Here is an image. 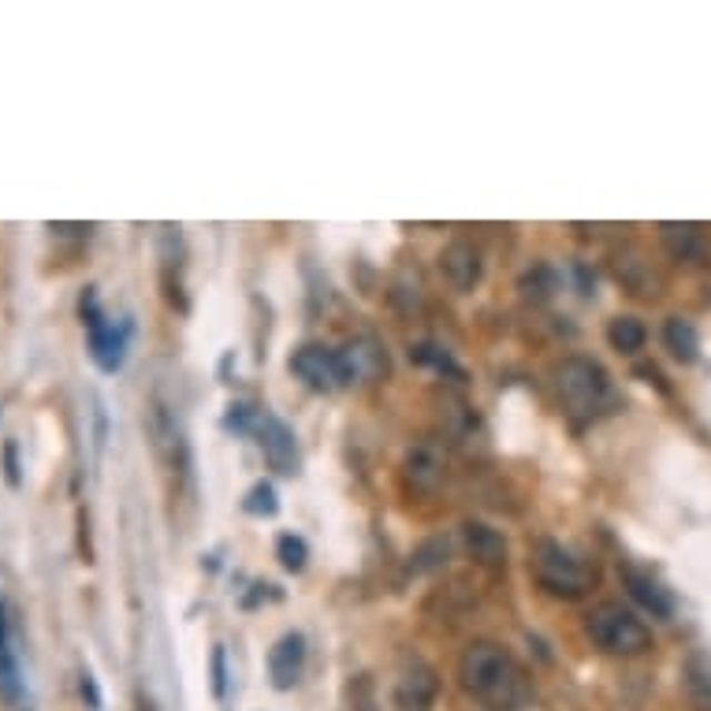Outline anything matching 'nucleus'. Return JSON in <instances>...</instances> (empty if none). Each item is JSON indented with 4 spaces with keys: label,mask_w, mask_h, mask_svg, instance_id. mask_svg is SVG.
<instances>
[{
    "label": "nucleus",
    "mask_w": 711,
    "mask_h": 711,
    "mask_svg": "<svg viewBox=\"0 0 711 711\" xmlns=\"http://www.w3.org/2000/svg\"><path fill=\"white\" fill-rule=\"evenodd\" d=\"M212 697L217 700L228 697V652H224V644L212 649Z\"/></svg>",
    "instance_id": "obj_25"
},
{
    "label": "nucleus",
    "mask_w": 711,
    "mask_h": 711,
    "mask_svg": "<svg viewBox=\"0 0 711 711\" xmlns=\"http://www.w3.org/2000/svg\"><path fill=\"white\" fill-rule=\"evenodd\" d=\"M663 343L667 350L678 358V362H697V350H700V336L697 328L682 321V317H671V321L663 324Z\"/></svg>",
    "instance_id": "obj_16"
},
{
    "label": "nucleus",
    "mask_w": 711,
    "mask_h": 711,
    "mask_svg": "<svg viewBox=\"0 0 711 711\" xmlns=\"http://www.w3.org/2000/svg\"><path fill=\"white\" fill-rule=\"evenodd\" d=\"M276 559H280L283 570H302L306 559H310V548H306L302 537L294 533H283L280 540H276Z\"/></svg>",
    "instance_id": "obj_23"
},
{
    "label": "nucleus",
    "mask_w": 711,
    "mask_h": 711,
    "mask_svg": "<svg viewBox=\"0 0 711 711\" xmlns=\"http://www.w3.org/2000/svg\"><path fill=\"white\" fill-rule=\"evenodd\" d=\"M622 581H625V589H630V597L641 603L644 611H652L655 619H671L674 614L671 592H667L652 574H644V570H637V567H622Z\"/></svg>",
    "instance_id": "obj_14"
},
{
    "label": "nucleus",
    "mask_w": 711,
    "mask_h": 711,
    "mask_svg": "<svg viewBox=\"0 0 711 711\" xmlns=\"http://www.w3.org/2000/svg\"><path fill=\"white\" fill-rule=\"evenodd\" d=\"M529 567H533V578L540 581V589L551 592V597L562 600H581L592 589V574L574 551H567L559 540L540 537L533 544V555H529Z\"/></svg>",
    "instance_id": "obj_3"
},
{
    "label": "nucleus",
    "mask_w": 711,
    "mask_h": 711,
    "mask_svg": "<svg viewBox=\"0 0 711 711\" xmlns=\"http://www.w3.org/2000/svg\"><path fill=\"white\" fill-rule=\"evenodd\" d=\"M242 507H247V514H253V518H272L276 511H280V500H276V488L269 481H258L247 492Z\"/></svg>",
    "instance_id": "obj_22"
},
{
    "label": "nucleus",
    "mask_w": 711,
    "mask_h": 711,
    "mask_svg": "<svg viewBox=\"0 0 711 711\" xmlns=\"http://www.w3.org/2000/svg\"><path fill=\"white\" fill-rule=\"evenodd\" d=\"M440 272L454 291H473L484 276V253L470 239H451L440 253Z\"/></svg>",
    "instance_id": "obj_10"
},
{
    "label": "nucleus",
    "mask_w": 711,
    "mask_h": 711,
    "mask_svg": "<svg viewBox=\"0 0 711 711\" xmlns=\"http://www.w3.org/2000/svg\"><path fill=\"white\" fill-rule=\"evenodd\" d=\"M443 477H448V454L440 443L421 440L402 454V484L410 495H437Z\"/></svg>",
    "instance_id": "obj_7"
},
{
    "label": "nucleus",
    "mask_w": 711,
    "mask_h": 711,
    "mask_svg": "<svg viewBox=\"0 0 711 711\" xmlns=\"http://www.w3.org/2000/svg\"><path fill=\"white\" fill-rule=\"evenodd\" d=\"M253 432H258V448L264 454V462H269V470H276L280 477H291L299 473V440H294V432L288 429V421H280L276 413H261L258 421H253Z\"/></svg>",
    "instance_id": "obj_8"
},
{
    "label": "nucleus",
    "mask_w": 711,
    "mask_h": 711,
    "mask_svg": "<svg viewBox=\"0 0 711 711\" xmlns=\"http://www.w3.org/2000/svg\"><path fill=\"white\" fill-rule=\"evenodd\" d=\"M555 288H559V280H555V272H551L548 264H537L533 272L522 276V294H525V299H533V302H548L551 294H555Z\"/></svg>",
    "instance_id": "obj_21"
},
{
    "label": "nucleus",
    "mask_w": 711,
    "mask_h": 711,
    "mask_svg": "<svg viewBox=\"0 0 711 711\" xmlns=\"http://www.w3.org/2000/svg\"><path fill=\"white\" fill-rule=\"evenodd\" d=\"M660 236H663L667 247H671L674 258L689 261V258H697V253H700V236H697V228H689V224H682V228H678V224H663Z\"/></svg>",
    "instance_id": "obj_18"
},
{
    "label": "nucleus",
    "mask_w": 711,
    "mask_h": 711,
    "mask_svg": "<svg viewBox=\"0 0 711 711\" xmlns=\"http://www.w3.org/2000/svg\"><path fill=\"white\" fill-rule=\"evenodd\" d=\"M79 689H82V697L90 700V711H101V693H98V682H93V674H90V671H82Z\"/></svg>",
    "instance_id": "obj_26"
},
{
    "label": "nucleus",
    "mask_w": 711,
    "mask_h": 711,
    "mask_svg": "<svg viewBox=\"0 0 711 711\" xmlns=\"http://www.w3.org/2000/svg\"><path fill=\"white\" fill-rule=\"evenodd\" d=\"M150 437L157 443V451H161V459L176 462V454H183V437H179V424H176L172 413H168V407H161V402H153V410H150Z\"/></svg>",
    "instance_id": "obj_15"
},
{
    "label": "nucleus",
    "mask_w": 711,
    "mask_h": 711,
    "mask_svg": "<svg viewBox=\"0 0 711 711\" xmlns=\"http://www.w3.org/2000/svg\"><path fill=\"white\" fill-rule=\"evenodd\" d=\"M343 704L347 711H377V689L369 674H354L343 689Z\"/></svg>",
    "instance_id": "obj_19"
},
{
    "label": "nucleus",
    "mask_w": 711,
    "mask_h": 711,
    "mask_svg": "<svg viewBox=\"0 0 711 711\" xmlns=\"http://www.w3.org/2000/svg\"><path fill=\"white\" fill-rule=\"evenodd\" d=\"M343 365H347V377H350V384L354 380H377V377H384L388 373V354H384V347L377 343V339H354V343H347L343 350Z\"/></svg>",
    "instance_id": "obj_12"
},
{
    "label": "nucleus",
    "mask_w": 711,
    "mask_h": 711,
    "mask_svg": "<svg viewBox=\"0 0 711 711\" xmlns=\"http://www.w3.org/2000/svg\"><path fill=\"white\" fill-rule=\"evenodd\" d=\"M288 369L313 391H339V388L350 384L343 354L332 347H321V343H306V347L294 350Z\"/></svg>",
    "instance_id": "obj_6"
},
{
    "label": "nucleus",
    "mask_w": 711,
    "mask_h": 711,
    "mask_svg": "<svg viewBox=\"0 0 711 711\" xmlns=\"http://www.w3.org/2000/svg\"><path fill=\"white\" fill-rule=\"evenodd\" d=\"M459 682L465 697L484 711H525L533 704V678L503 644L473 641L459 660Z\"/></svg>",
    "instance_id": "obj_1"
},
{
    "label": "nucleus",
    "mask_w": 711,
    "mask_h": 711,
    "mask_svg": "<svg viewBox=\"0 0 711 711\" xmlns=\"http://www.w3.org/2000/svg\"><path fill=\"white\" fill-rule=\"evenodd\" d=\"M228 429H247L250 424V418H247V407H231V413H228Z\"/></svg>",
    "instance_id": "obj_27"
},
{
    "label": "nucleus",
    "mask_w": 711,
    "mask_h": 711,
    "mask_svg": "<svg viewBox=\"0 0 711 711\" xmlns=\"http://www.w3.org/2000/svg\"><path fill=\"white\" fill-rule=\"evenodd\" d=\"M306 671V637L302 633H283L269 652V678L280 693H288L302 682Z\"/></svg>",
    "instance_id": "obj_11"
},
{
    "label": "nucleus",
    "mask_w": 711,
    "mask_h": 711,
    "mask_svg": "<svg viewBox=\"0 0 711 711\" xmlns=\"http://www.w3.org/2000/svg\"><path fill=\"white\" fill-rule=\"evenodd\" d=\"M462 537H465V551H470V559L477 567H503L507 562V540L500 529L484 525V522H465L462 525Z\"/></svg>",
    "instance_id": "obj_13"
},
{
    "label": "nucleus",
    "mask_w": 711,
    "mask_h": 711,
    "mask_svg": "<svg viewBox=\"0 0 711 711\" xmlns=\"http://www.w3.org/2000/svg\"><path fill=\"white\" fill-rule=\"evenodd\" d=\"M644 339H649V332H644V324L637 321V317H614L608 324V343L619 350V354H637V350H644Z\"/></svg>",
    "instance_id": "obj_17"
},
{
    "label": "nucleus",
    "mask_w": 711,
    "mask_h": 711,
    "mask_svg": "<svg viewBox=\"0 0 711 711\" xmlns=\"http://www.w3.org/2000/svg\"><path fill=\"white\" fill-rule=\"evenodd\" d=\"M585 633L592 637L600 652L608 655H641L649 652L652 637L644 630V622L633 611H625L622 603H600L585 619Z\"/></svg>",
    "instance_id": "obj_4"
},
{
    "label": "nucleus",
    "mask_w": 711,
    "mask_h": 711,
    "mask_svg": "<svg viewBox=\"0 0 711 711\" xmlns=\"http://www.w3.org/2000/svg\"><path fill=\"white\" fill-rule=\"evenodd\" d=\"M440 697V674L429 663L413 660L395 682V704L399 711H432Z\"/></svg>",
    "instance_id": "obj_9"
},
{
    "label": "nucleus",
    "mask_w": 711,
    "mask_h": 711,
    "mask_svg": "<svg viewBox=\"0 0 711 711\" xmlns=\"http://www.w3.org/2000/svg\"><path fill=\"white\" fill-rule=\"evenodd\" d=\"M555 391H559L562 410H567L570 418L589 421L608 407L611 380H608V373H603L600 362L574 354V358H562V362L555 365Z\"/></svg>",
    "instance_id": "obj_2"
},
{
    "label": "nucleus",
    "mask_w": 711,
    "mask_h": 711,
    "mask_svg": "<svg viewBox=\"0 0 711 711\" xmlns=\"http://www.w3.org/2000/svg\"><path fill=\"white\" fill-rule=\"evenodd\" d=\"M79 313H82V324H87V336H90L93 362H98L101 373H116V369L123 365V354H127V324L109 321V317L101 313L98 294L93 291L82 294Z\"/></svg>",
    "instance_id": "obj_5"
},
{
    "label": "nucleus",
    "mask_w": 711,
    "mask_h": 711,
    "mask_svg": "<svg viewBox=\"0 0 711 711\" xmlns=\"http://www.w3.org/2000/svg\"><path fill=\"white\" fill-rule=\"evenodd\" d=\"M410 362H418V365H432V369H437V373H451L454 380H462V369L454 365L448 350H440L437 343H418V347H410Z\"/></svg>",
    "instance_id": "obj_20"
},
{
    "label": "nucleus",
    "mask_w": 711,
    "mask_h": 711,
    "mask_svg": "<svg viewBox=\"0 0 711 711\" xmlns=\"http://www.w3.org/2000/svg\"><path fill=\"white\" fill-rule=\"evenodd\" d=\"M448 537H437L429 540L424 548H418V555H413V574H424V570H437L443 559H448Z\"/></svg>",
    "instance_id": "obj_24"
}]
</instances>
